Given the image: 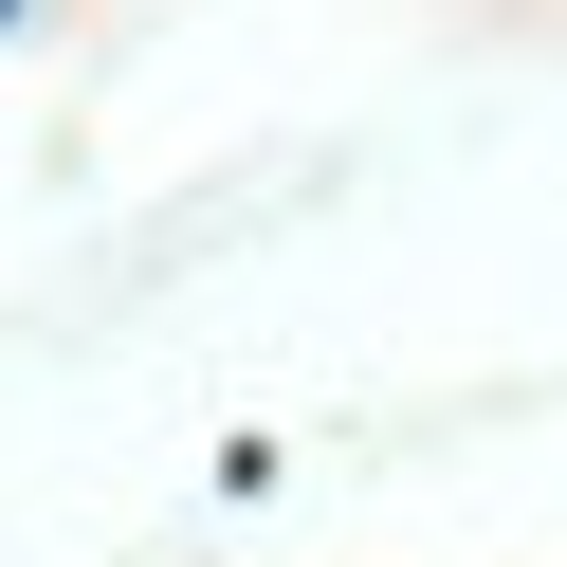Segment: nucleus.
Here are the masks:
<instances>
[{"mask_svg": "<svg viewBox=\"0 0 567 567\" xmlns=\"http://www.w3.org/2000/svg\"><path fill=\"white\" fill-rule=\"evenodd\" d=\"M0 38H19V0H0Z\"/></svg>", "mask_w": 567, "mask_h": 567, "instance_id": "1", "label": "nucleus"}]
</instances>
